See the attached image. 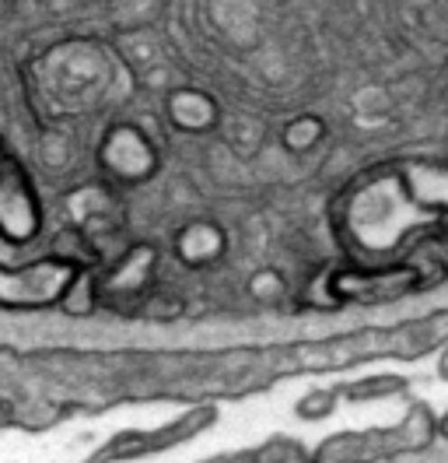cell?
Returning a JSON list of instances; mask_svg holds the SVG:
<instances>
[{"instance_id":"2","label":"cell","mask_w":448,"mask_h":463,"mask_svg":"<svg viewBox=\"0 0 448 463\" xmlns=\"http://www.w3.org/2000/svg\"><path fill=\"white\" fill-rule=\"evenodd\" d=\"M39 201L25 169L0 147V239L28 242L39 232Z\"/></svg>"},{"instance_id":"1","label":"cell","mask_w":448,"mask_h":463,"mask_svg":"<svg viewBox=\"0 0 448 463\" xmlns=\"http://www.w3.org/2000/svg\"><path fill=\"white\" fill-rule=\"evenodd\" d=\"M74 285V263L50 257L22 267H0V306L11 309H35L50 306Z\"/></svg>"}]
</instances>
